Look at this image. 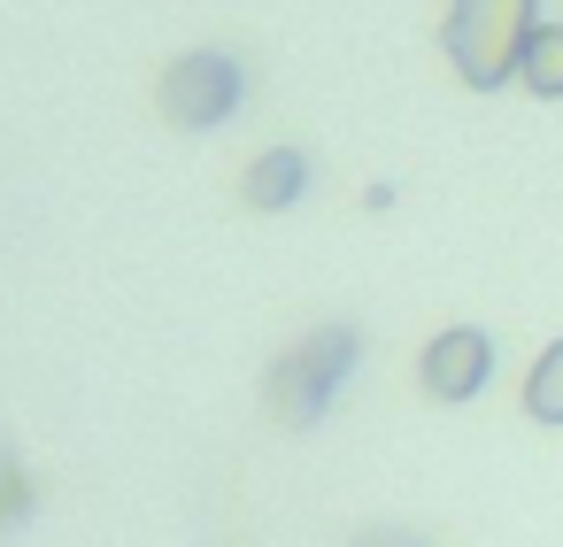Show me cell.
<instances>
[{
	"instance_id": "1",
	"label": "cell",
	"mask_w": 563,
	"mask_h": 547,
	"mask_svg": "<svg viewBox=\"0 0 563 547\" xmlns=\"http://www.w3.org/2000/svg\"><path fill=\"white\" fill-rule=\"evenodd\" d=\"M540 24V0H448L440 47L471 93H501L509 78H525V47Z\"/></svg>"
},
{
	"instance_id": "2",
	"label": "cell",
	"mask_w": 563,
	"mask_h": 547,
	"mask_svg": "<svg viewBox=\"0 0 563 547\" xmlns=\"http://www.w3.org/2000/svg\"><path fill=\"white\" fill-rule=\"evenodd\" d=\"M355 362H363V332L355 324H317L301 347H286L278 362H271V416L278 424H317L332 401H340V386L355 378Z\"/></svg>"
},
{
	"instance_id": "3",
	"label": "cell",
	"mask_w": 563,
	"mask_h": 547,
	"mask_svg": "<svg viewBox=\"0 0 563 547\" xmlns=\"http://www.w3.org/2000/svg\"><path fill=\"white\" fill-rule=\"evenodd\" d=\"M163 116L178 124V132H217L240 101H247V63L240 55H224V47H194V55H178L170 70H163Z\"/></svg>"
},
{
	"instance_id": "4",
	"label": "cell",
	"mask_w": 563,
	"mask_h": 547,
	"mask_svg": "<svg viewBox=\"0 0 563 547\" xmlns=\"http://www.w3.org/2000/svg\"><path fill=\"white\" fill-rule=\"evenodd\" d=\"M486 378H494V339L478 332V324H448L440 339H424V355H417V386H424V401H471V393H486Z\"/></svg>"
},
{
	"instance_id": "5",
	"label": "cell",
	"mask_w": 563,
	"mask_h": 547,
	"mask_svg": "<svg viewBox=\"0 0 563 547\" xmlns=\"http://www.w3.org/2000/svg\"><path fill=\"white\" fill-rule=\"evenodd\" d=\"M309 178H317V163H309L301 147H263V155L240 170V201H247L255 216H278V209H294V201L309 193Z\"/></svg>"
},
{
	"instance_id": "6",
	"label": "cell",
	"mask_w": 563,
	"mask_h": 547,
	"mask_svg": "<svg viewBox=\"0 0 563 547\" xmlns=\"http://www.w3.org/2000/svg\"><path fill=\"white\" fill-rule=\"evenodd\" d=\"M525 416L532 424H563V339H548L525 370Z\"/></svg>"
},
{
	"instance_id": "7",
	"label": "cell",
	"mask_w": 563,
	"mask_h": 547,
	"mask_svg": "<svg viewBox=\"0 0 563 547\" xmlns=\"http://www.w3.org/2000/svg\"><path fill=\"white\" fill-rule=\"evenodd\" d=\"M525 93H540V101H563V24H540L532 32V47H525V78H517Z\"/></svg>"
},
{
	"instance_id": "8",
	"label": "cell",
	"mask_w": 563,
	"mask_h": 547,
	"mask_svg": "<svg viewBox=\"0 0 563 547\" xmlns=\"http://www.w3.org/2000/svg\"><path fill=\"white\" fill-rule=\"evenodd\" d=\"M24 516H32V485L16 462H0V524H24Z\"/></svg>"
},
{
	"instance_id": "9",
	"label": "cell",
	"mask_w": 563,
	"mask_h": 547,
	"mask_svg": "<svg viewBox=\"0 0 563 547\" xmlns=\"http://www.w3.org/2000/svg\"><path fill=\"white\" fill-rule=\"evenodd\" d=\"M355 547H424V539H417V532H394V524H378V532H363Z\"/></svg>"
}]
</instances>
